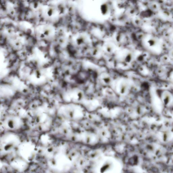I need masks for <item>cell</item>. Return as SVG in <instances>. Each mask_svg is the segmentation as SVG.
Masks as SVG:
<instances>
[{
    "label": "cell",
    "instance_id": "6da1fadb",
    "mask_svg": "<svg viewBox=\"0 0 173 173\" xmlns=\"http://www.w3.org/2000/svg\"><path fill=\"white\" fill-rule=\"evenodd\" d=\"M145 43L150 51L159 54L162 49V42L159 38L153 35H149L145 40Z\"/></svg>",
    "mask_w": 173,
    "mask_h": 173
},
{
    "label": "cell",
    "instance_id": "3957f363",
    "mask_svg": "<svg viewBox=\"0 0 173 173\" xmlns=\"http://www.w3.org/2000/svg\"><path fill=\"white\" fill-rule=\"evenodd\" d=\"M172 37H173V33H172Z\"/></svg>",
    "mask_w": 173,
    "mask_h": 173
},
{
    "label": "cell",
    "instance_id": "7a4b0ae2",
    "mask_svg": "<svg viewBox=\"0 0 173 173\" xmlns=\"http://www.w3.org/2000/svg\"><path fill=\"white\" fill-rule=\"evenodd\" d=\"M171 94L168 93H165L163 96V100L165 105H168L171 102Z\"/></svg>",
    "mask_w": 173,
    "mask_h": 173
}]
</instances>
